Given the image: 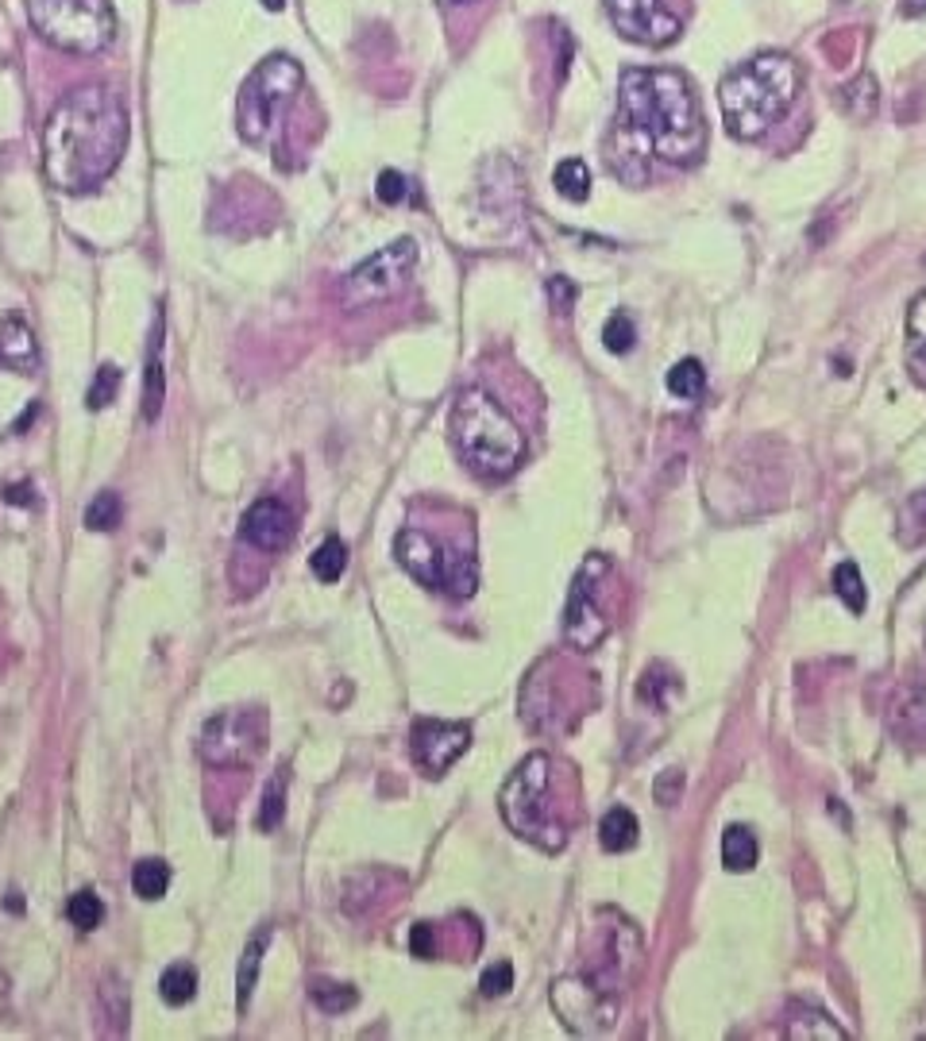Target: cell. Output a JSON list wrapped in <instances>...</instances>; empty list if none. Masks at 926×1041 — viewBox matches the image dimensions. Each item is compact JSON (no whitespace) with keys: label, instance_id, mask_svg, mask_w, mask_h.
<instances>
[{"label":"cell","instance_id":"1","mask_svg":"<svg viewBox=\"0 0 926 1041\" xmlns=\"http://www.w3.org/2000/svg\"><path fill=\"white\" fill-rule=\"evenodd\" d=\"M648 151L665 163L691 166L706 151L703 113L680 70H633L618 85V124L607 139V171L625 186L648 182Z\"/></svg>","mask_w":926,"mask_h":1041},{"label":"cell","instance_id":"2","mask_svg":"<svg viewBox=\"0 0 926 1041\" xmlns=\"http://www.w3.org/2000/svg\"><path fill=\"white\" fill-rule=\"evenodd\" d=\"M128 143L124 101L105 85H82L55 105L43 128V171L62 194H85L120 166Z\"/></svg>","mask_w":926,"mask_h":1041},{"label":"cell","instance_id":"3","mask_svg":"<svg viewBox=\"0 0 926 1041\" xmlns=\"http://www.w3.org/2000/svg\"><path fill=\"white\" fill-rule=\"evenodd\" d=\"M799 66L787 55H757L730 70L718 85V105L734 139H761L796 105Z\"/></svg>","mask_w":926,"mask_h":1041},{"label":"cell","instance_id":"4","mask_svg":"<svg viewBox=\"0 0 926 1041\" xmlns=\"http://www.w3.org/2000/svg\"><path fill=\"white\" fill-rule=\"evenodd\" d=\"M452 444L471 475L487 482L509 479L525 456L517 421L487 390H464L452 401Z\"/></svg>","mask_w":926,"mask_h":1041},{"label":"cell","instance_id":"5","mask_svg":"<svg viewBox=\"0 0 926 1041\" xmlns=\"http://www.w3.org/2000/svg\"><path fill=\"white\" fill-rule=\"evenodd\" d=\"M549 783H552V760L544 757V752L525 757L521 764L514 768V775L506 780V787H502L499 810L517 838L534 841L544 853H560L567 833L564 826L552 818L549 803H544V798H549Z\"/></svg>","mask_w":926,"mask_h":1041},{"label":"cell","instance_id":"6","mask_svg":"<svg viewBox=\"0 0 926 1041\" xmlns=\"http://www.w3.org/2000/svg\"><path fill=\"white\" fill-rule=\"evenodd\" d=\"M302 82H305L302 62H294L290 55L262 58V62L247 73L244 90H239V105H236L239 136L251 147L267 143V139L274 136V128H279L282 113H286L297 93H302Z\"/></svg>","mask_w":926,"mask_h":1041},{"label":"cell","instance_id":"7","mask_svg":"<svg viewBox=\"0 0 926 1041\" xmlns=\"http://www.w3.org/2000/svg\"><path fill=\"white\" fill-rule=\"evenodd\" d=\"M32 27L58 50L97 55L116 39V12L108 0H27Z\"/></svg>","mask_w":926,"mask_h":1041},{"label":"cell","instance_id":"8","mask_svg":"<svg viewBox=\"0 0 926 1041\" xmlns=\"http://www.w3.org/2000/svg\"><path fill=\"white\" fill-rule=\"evenodd\" d=\"M394 555L410 571L418 583L436 586V590L452 594V598H471L479 586L476 560L468 552H456L444 540L429 537L421 529H406L394 537Z\"/></svg>","mask_w":926,"mask_h":1041},{"label":"cell","instance_id":"9","mask_svg":"<svg viewBox=\"0 0 926 1041\" xmlns=\"http://www.w3.org/2000/svg\"><path fill=\"white\" fill-rule=\"evenodd\" d=\"M197 749L206 764L216 768H247L267 749V710H224L213 714L201 729Z\"/></svg>","mask_w":926,"mask_h":1041},{"label":"cell","instance_id":"10","mask_svg":"<svg viewBox=\"0 0 926 1041\" xmlns=\"http://www.w3.org/2000/svg\"><path fill=\"white\" fill-rule=\"evenodd\" d=\"M413 262H418V244H413V239H394V244H386L383 252H375L367 262H360V267L348 274V285H344L348 305H375L394 297V293L406 285V278H410Z\"/></svg>","mask_w":926,"mask_h":1041},{"label":"cell","instance_id":"11","mask_svg":"<svg viewBox=\"0 0 926 1041\" xmlns=\"http://www.w3.org/2000/svg\"><path fill=\"white\" fill-rule=\"evenodd\" d=\"M552 1007L572 1033H607L618 1026V995L602 992L590 976H564L552 984Z\"/></svg>","mask_w":926,"mask_h":1041},{"label":"cell","instance_id":"12","mask_svg":"<svg viewBox=\"0 0 926 1041\" xmlns=\"http://www.w3.org/2000/svg\"><path fill=\"white\" fill-rule=\"evenodd\" d=\"M607 568L610 563L602 560V555H590V560L579 568V575H575L572 594H567L564 636H567V644H575V648H595V644H602L610 633L607 613L599 610V583H595Z\"/></svg>","mask_w":926,"mask_h":1041},{"label":"cell","instance_id":"13","mask_svg":"<svg viewBox=\"0 0 926 1041\" xmlns=\"http://www.w3.org/2000/svg\"><path fill=\"white\" fill-rule=\"evenodd\" d=\"M607 16L625 39L645 47H668L680 35L683 20L668 0H602Z\"/></svg>","mask_w":926,"mask_h":1041},{"label":"cell","instance_id":"14","mask_svg":"<svg viewBox=\"0 0 926 1041\" xmlns=\"http://www.w3.org/2000/svg\"><path fill=\"white\" fill-rule=\"evenodd\" d=\"M610 926H607V960L602 964H595V972H590V980L602 987V992H622V987H630L633 980H637L641 972V960H645V937H641V929L633 926L630 919H622V914L607 911Z\"/></svg>","mask_w":926,"mask_h":1041},{"label":"cell","instance_id":"15","mask_svg":"<svg viewBox=\"0 0 926 1041\" xmlns=\"http://www.w3.org/2000/svg\"><path fill=\"white\" fill-rule=\"evenodd\" d=\"M413 760L421 764L425 775H444L456 764L471 745V729L464 722H441V717H425L413 725Z\"/></svg>","mask_w":926,"mask_h":1041},{"label":"cell","instance_id":"16","mask_svg":"<svg viewBox=\"0 0 926 1041\" xmlns=\"http://www.w3.org/2000/svg\"><path fill=\"white\" fill-rule=\"evenodd\" d=\"M239 537L251 548H259V552H282L294 540V513L279 498H259L239 517Z\"/></svg>","mask_w":926,"mask_h":1041},{"label":"cell","instance_id":"17","mask_svg":"<svg viewBox=\"0 0 926 1041\" xmlns=\"http://www.w3.org/2000/svg\"><path fill=\"white\" fill-rule=\"evenodd\" d=\"M0 366L32 375L39 366V348H35V332L20 317H9L0 325Z\"/></svg>","mask_w":926,"mask_h":1041},{"label":"cell","instance_id":"18","mask_svg":"<svg viewBox=\"0 0 926 1041\" xmlns=\"http://www.w3.org/2000/svg\"><path fill=\"white\" fill-rule=\"evenodd\" d=\"M166 398V375H163V313L155 317V336L148 351V375H143V421H159Z\"/></svg>","mask_w":926,"mask_h":1041},{"label":"cell","instance_id":"19","mask_svg":"<svg viewBox=\"0 0 926 1041\" xmlns=\"http://www.w3.org/2000/svg\"><path fill=\"white\" fill-rule=\"evenodd\" d=\"M676 694H680V676H676V671L665 664V659H656V664H648L645 671H641L637 699L645 702V706L668 710V706H672Z\"/></svg>","mask_w":926,"mask_h":1041},{"label":"cell","instance_id":"20","mask_svg":"<svg viewBox=\"0 0 926 1041\" xmlns=\"http://www.w3.org/2000/svg\"><path fill=\"white\" fill-rule=\"evenodd\" d=\"M787 1038L792 1041H845V1030L819 1007H796L787 1018Z\"/></svg>","mask_w":926,"mask_h":1041},{"label":"cell","instance_id":"21","mask_svg":"<svg viewBox=\"0 0 926 1041\" xmlns=\"http://www.w3.org/2000/svg\"><path fill=\"white\" fill-rule=\"evenodd\" d=\"M907 371L926 390V293H918L907 309Z\"/></svg>","mask_w":926,"mask_h":1041},{"label":"cell","instance_id":"22","mask_svg":"<svg viewBox=\"0 0 926 1041\" xmlns=\"http://www.w3.org/2000/svg\"><path fill=\"white\" fill-rule=\"evenodd\" d=\"M637 818H633V810H625V806H614V810H607V818L599 822V845L607 849V853H625V849L637 845Z\"/></svg>","mask_w":926,"mask_h":1041},{"label":"cell","instance_id":"23","mask_svg":"<svg viewBox=\"0 0 926 1041\" xmlns=\"http://www.w3.org/2000/svg\"><path fill=\"white\" fill-rule=\"evenodd\" d=\"M837 101H842V108L853 116V120H872V116H877V105H880L877 78H872V73H857L849 85H842Z\"/></svg>","mask_w":926,"mask_h":1041},{"label":"cell","instance_id":"24","mask_svg":"<svg viewBox=\"0 0 926 1041\" xmlns=\"http://www.w3.org/2000/svg\"><path fill=\"white\" fill-rule=\"evenodd\" d=\"M722 864L726 872H753L757 868V838L746 826H730L722 833Z\"/></svg>","mask_w":926,"mask_h":1041},{"label":"cell","instance_id":"25","mask_svg":"<svg viewBox=\"0 0 926 1041\" xmlns=\"http://www.w3.org/2000/svg\"><path fill=\"white\" fill-rule=\"evenodd\" d=\"M892 729H900L903 737H926V687L900 694L892 710Z\"/></svg>","mask_w":926,"mask_h":1041},{"label":"cell","instance_id":"26","mask_svg":"<svg viewBox=\"0 0 926 1041\" xmlns=\"http://www.w3.org/2000/svg\"><path fill=\"white\" fill-rule=\"evenodd\" d=\"M262 949H267V929H259V934L247 941L244 957H239V972H236V1003L239 1007L251 1003L255 980H259V964H262Z\"/></svg>","mask_w":926,"mask_h":1041},{"label":"cell","instance_id":"27","mask_svg":"<svg viewBox=\"0 0 926 1041\" xmlns=\"http://www.w3.org/2000/svg\"><path fill=\"white\" fill-rule=\"evenodd\" d=\"M552 186H556L560 197H567V201H587L590 197V171L583 159H564V163L552 171Z\"/></svg>","mask_w":926,"mask_h":1041},{"label":"cell","instance_id":"28","mask_svg":"<svg viewBox=\"0 0 926 1041\" xmlns=\"http://www.w3.org/2000/svg\"><path fill=\"white\" fill-rule=\"evenodd\" d=\"M309 568L320 583H337V578L348 571V545L340 537H328L325 545L309 555Z\"/></svg>","mask_w":926,"mask_h":1041},{"label":"cell","instance_id":"29","mask_svg":"<svg viewBox=\"0 0 926 1041\" xmlns=\"http://www.w3.org/2000/svg\"><path fill=\"white\" fill-rule=\"evenodd\" d=\"M159 995H163L171 1007H186L189 999L197 995V969L194 964H171L159 980Z\"/></svg>","mask_w":926,"mask_h":1041},{"label":"cell","instance_id":"30","mask_svg":"<svg viewBox=\"0 0 926 1041\" xmlns=\"http://www.w3.org/2000/svg\"><path fill=\"white\" fill-rule=\"evenodd\" d=\"M895 533H900V545H907V548H915L926 540V490H918V494H911L907 502H903Z\"/></svg>","mask_w":926,"mask_h":1041},{"label":"cell","instance_id":"31","mask_svg":"<svg viewBox=\"0 0 926 1041\" xmlns=\"http://www.w3.org/2000/svg\"><path fill=\"white\" fill-rule=\"evenodd\" d=\"M834 594L845 603L849 613H861L869 606V594H865V578L857 571V563H837L834 568Z\"/></svg>","mask_w":926,"mask_h":1041},{"label":"cell","instance_id":"32","mask_svg":"<svg viewBox=\"0 0 926 1041\" xmlns=\"http://www.w3.org/2000/svg\"><path fill=\"white\" fill-rule=\"evenodd\" d=\"M131 887H136V896L140 899H163L166 887H171V868H166L163 861H140L136 868H131Z\"/></svg>","mask_w":926,"mask_h":1041},{"label":"cell","instance_id":"33","mask_svg":"<svg viewBox=\"0 0 926 1041\" xmlns=\"http://www.w3.org/2000/svg\"><path fill=\"white\" fill-rule=\"evenodd\" d=\"M668 390L676 394V398H699V394L706 390V371L699 359H680V363L668 371Z\"/></svg>","mask_w":926,"mask_h":1041},{"label":"cell","instance_id":"34","mask_svg":"<svg viewBox=\"0 0 926 1041\" xmlns=\"http://www.w3.org/2000/svg\"><path fill=\"white\" fill-rule=\"evenodd\" d=\"M313 1003H317L325 1015H340V1010H352L355 1003H360V995H355V987L348 984H328V980H317V984L309 987Z\"/></svg>","mask_w":926,"mask_h":1041},{"label":"cell","instance_id":"35","mask_svg":"<svg viewBox=\"0 0 926 1041\" xmlns=\"http://www.w3.org/2000/svg\"><path fill=\"white\" fill-rule=\"evenodd\" d=\"M66 919L74 922L78 929H97L101 919H105V903H101L93 891H78V896H70V903H66Z\"/></svg>","mask_w":926,"mask_h":1041},{"label":"cell","instance_id":"36","mask_svg":"<svg viewBox=\"0 0 926 1041\" xmlns=\"http://www.w3.org/2000/svg\"><path fill=\"white\" fill-rule=\"evenodd\" d=\"M85 525H90L93 533H113L116 525H120V498H116L113 490L93 498L90 510H85Z\"/></svg>","mask_w":926,"mask_h":1041},{"label":"cell","instance_id":"37","mask_svg":"<svg viewBox=\"0 0 926 1041\" xmlns=\"http://www.w3.org/2000/svg\"><path fill=\"white\" fill-rule=\"evenodd\" d=\"M602 343H607V351H614V355L633 351V343H637V328H633L630 313H614V317H607V325H602Z\"/></svg>","mask_w":926,"mask_h":1041},{"label":"cell","instance_id":"38","mask_svg":"<svg viewBox=\"0 0 926 1041\" xmlns=\"http://www.w3.org/2000/svg\"><path fill=\"white\" fill-rule=\"evenodd\" d=\"M286 814V775H274L267 783V795H262V810H259V830H274Z\"/></svg>","mask_w":926,"mask_h":1041},{"label":"cell","instance_id":"39","mask_svg":"<svg viewBox=\"0 0 926 1041\" xmlns=\"http://www.w3.org/2000/svg\"><path fill=\"white\" fill-rule=\"evenodd\" d=\"M116 390H120V371L113 363H101L90 386V409H105L116 398Z\"/></svg>","mask_w":926,"mask_h":1041},{"label":"cell","instance_id":"40","mask_svg":"<svg viewBox=\"0 0 926 1041\" xmlns=\"http://www.w3.org/2000/svg\"><path fill=\"white\" fill-rule=\"evenodd\" d=\"M653 795H656V803H660V806L680 803V795H683V772H680V768H665V772L656 775Z\"/></svg>","mask_w":926,"mask_h":1041},{"label":"cell","instance_id":"41","mask_svg":"<svg viewBox=\"0 0 926 1041\" xmlns=\"http://www.w3.org/2000/svg\"><path fill=\"white\" fill-rule=\"evenodd\" d=\"M375 194H378V201H383V204H398L406 194H410V182H406L398 171H383V174H378Z\"/></svg>","mask_w":926,"mask_h":1041},{"label":"cell","instance_id":"42","mask_svg":"<svg viewBox=\"0 0 926 1041\" xmlns=\"http://www.w3.org/2000/svg\"><path fill=\"white\" fill-rule=\"evenodd\" d=\"M509 987H514V969H509V960H499L494 969L483 972V995H506Z\"/></svg>","mask_w":926,"mask_h":1041},{"label":"cell","instance_id":"43","mask_svg":"<svg viewBox=\"0 0 926 1041\" xmlns=\"http://www.w3.org/2000/svg\"><path fill=\"white\" fill-rule=\"evenodd\" d=\"M575 282L572 278H564V274H556V278H549V302L556 305L560 313H572V305H575Z\"/></svg>","mask_w":926,"mask_h":1041},{"label":"cell","instance_id":"44","mask_svg":"<svg viewBox=\"0 0 926 1041\" xmlns=\"http://www.w3.org/2000/svg\"><path fill=\"white\" fill-rule=\"evenodd\" d=\"M410 949H413V957H421V960H429L436 952V934H433V926H429V922H418V926H413Z\"/></svg>","mask_w":926,"mask_h":1041},{"label":"cell","instance_id":"45","mask_svg":"<svg viewBox=\"0 0 926 1041\" xmlns=\"http://www.w3.org/2000/svg\"><path fill=\"white\" fill-rule=\"evenodd\" d=\"M4 498H9V502H16V505H35V487H32V482H16V487L4 490Z\"/></svg>","mask_w":926,"mask_h":1041},{"label":"cell","instance_id":"46","mask_svg":"<svg viewBox=\"0 0 926 1041\" xmlns=\"http://www.w3.org/2000/svg\"><path fill=\"white\" fill-rule=\"evenodd\" d=\"M903 12H907V16H923L926 0H903Z\"/></svg>","mask_w":926,"mask_h":1041},{"label":"cell","instance_id":"47","mask_svg":"<svg viewBox=\"0 0 926 1041\" xmlns=\"http://www.w3.org/2000/svg\"><path fill=\"white\" fill-rule=\"evenodd\" d=\"M259 4H262L267 12H282V9H286V0H259Z\"/></svg>","mask_w":926,"mask_h":1041},{"label":"cell","instance_id":"48","mask_svg":"<svg viewBox=\"0 0 926 1041\" xmlns=\"http://www.w3.org/2000/svg\"><path fill=\"white\" fill-rule=\"evenodd\" d=\"M436 4H441V9L448 12V9H456V4H476V0H436Z\"/></svg>","mask_w":926,"mask_h":1041},{"label":"cell","instance_id":"49","mask_svg":"<svg viewBox=\"0 0 926 1041\" xmlns=\"http://www.w3.org/2000/svg\"><path fill=\"white\" fill-rule=\"evenodd\" d=\"M4 992H9V976H4V972H0V995H4Z\"/></svg>","mask_w":926,"mask_h":1041}]
</instances>
